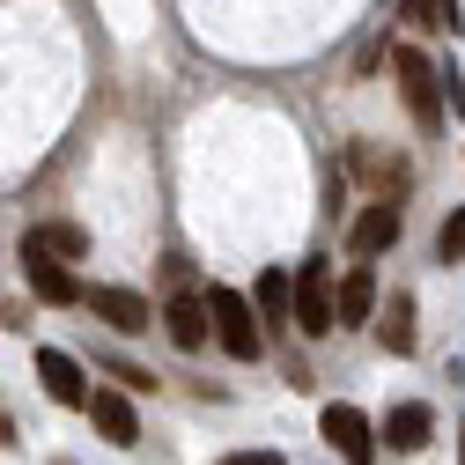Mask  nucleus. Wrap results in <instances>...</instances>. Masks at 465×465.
Instances as JSON below:
<instances>
[{"instance_id":"obj_9","label":"nucleus","mask_w":465,"mask_h":465,"mask_svg":"<svg viewBox=\"0 0 465 465\" xmlns=\"http://www.w3.org/2000/svg\"><path fill=\"white\" fill-rule=\"evenodd\" d=\"M89 311L111 325V332H148V296H134V288H89Z\"/></svg>"},{"instance_id":"obj_3","label":"nucleus","mask_w":465,"mask_h":465,"mask_svg":"<svg viewBox=\"0 0 465 465\" xmlns=\"http://www.w3.org/2000/svg\"><path fill=\"white\" fill-rule=\"evenodd\" d=\"M391 67H399V96H406V111H414V126H443V82H436V67L421 60L414 45H399Z\"/></svg>"},{"instance_id":"obj_14","label":"nucleus","mask_w":465,"mask_h":465,"mask_svg":"<svg viewBox=\"0 0 465 465\" xmlns=\"http://www.w3.org/2000/svg\"><path fill=\"white\" fill-rule=\"evenodd\" d=\"M377 340H384V355H414V296H391V303H384Z\"/></svg>"},{"instance_id":"obj_10","label":"nucleus","mask_w":465,"mask_h":465,"mask_svg":"<svg viewBox=\"0 0 465 465\" xmlns=\"http://www.w3.org/2000/svg\"><path fill=\"white\" fill-rule=\"evenodd\" d=\"M207 325H214V311H207L200 296H170V303H163V332L178 340L185 355H200V347H207Z\"/></svg>"},{"instance_id":"obj_7","label":"nucleus","mask_w":465,"mask_h":465,"mask_svg":"<svg viewBox=\"0 0 465 465\" xmlns=\"http://www.w3.org/2000/svg\"><path fill=\"white\" fill-rule=\"evenodd\" d=\"M89 421L104 429V443H119V450H134V443H141V414H134L126 384H119V391L96 384V391H89Z\"/></svg>"},{"instance_id":"obj_11","label":"nucleus","mask_w":465,"mask_h":465,"mask_svg":"<svg viewBox=\"0 0 465 465\" xmlns=\"http://www.w3.org/2000/svg\"><path fill=\"white\" fill-rule=\"evenodd\" d=\"M252 303H259L266 332H273V325H296V273L266 266V273H259V288H252Z\"/></svg>"},{"instance_id":"obj_6","label":"nucleus","mask_w":465,"mask_h":465,"mask_svg":"<svg viewBox=\"0 0 465 465\" xmlns=\"http://www.w3.org/2000/svg\"><path fill=\"white\" fill-rule=\"evenodd\" d=\"M37 377H45V391L60 399V406H74V414H89V377H82V362L67 355V347H37Z\"/></svg>"},{"instance_id":"obj_8","label":"nucleus","mask_w":465,"mask_h":465,"mask_svg":"<svg viewBox=\"0 0 465 465\" xmlns=\"http://www.w3.org/2000/svg\"><path fill=\"white\" fill-rule=\"evenodd\" d=\"M399 244V207L391 200H377L370 214H355V229H347V252H355V259H384Z\"/></svg>"},{"instance_id":"obj_2","label":"nucleus","mask_w":465,"mask_h":465,"mask_svg":"<svg viewBox=\"0 0 465 465\" xmlns=\"http://www.w3.org/2000/svg\"><path fill=\"white\" fill-rule=\"evenodd\" d=\"M15 259H23V281H30V296H37V303H67V311H74V303H89V288L67 273V259H52L37 237H23V252H15Z\"/></svg>"},{"instance_id":"obj_15","label":"nucleus","mask_w":465,"mask_h":465,"mask_svg":"<svg viewBox=\"0 0 465 465\" xmlns=\"http://www.w3.org/2000/svg\"><path fill=\"white\" fill-rule=\"evenodd\" d=\"M23 237H37L52 259H89V229L82 222H45V229H23Z\"/></svg>"},{"instance_id":"obj_16","label":"nucleus","mask_w":465,"mask_h":465,"mask_svg":"<svg viewBox=\"0 0 465 465\" xmlns=\"http://www.w3.org/2000/svg\"><path fill=\"white\" fill-rule=\"evenodd\" d=\"M355 170H362V178H370L384 200L406 193V163H391V155H377V148H355Z\"/></svg>"},{"instance_id":"obj_20","label":"nucleus","mask_w":465,"mask_h":465,"mask_svg":"<svg viewBox=\"0 0 465 465\" xmlns=\"http://www.w3.org/2000/svg\"><path fill=\"white\" fill-rule=\"evenodd\" d=\"M458 465H465V421H458Z\"/></svg>"},{"instance_id":"obj_17","label":"nucleus","mask_w":465,"mask_h":465,"mask_svg":"<svg viewBox=\"0 0 465 465\" xmlns=\"http://www.w3.org/2000/svg\"><path fill=\"white\" fill-rule=\"evenodd\" d=\"M406 23L414 30H458V0H406Z\"/></svg>"},{"instance_id":"obj_18","label":"nucleus","mask_w":465,"mask_h":465,"mask_svg":"<svg viewBox=\"0 0 465 465\" xmlns=\"http://www.w3.org/2000/svg\"><path fill=\"white\" fill-rule=\"evenodd\" d=\"M436 259H443V266H465V207L443 214V229H436Z\"/></svg>"},{"instance_id":"obj_13","label":"nucleus","mask_w":465,"mask_h":465,"mask_svg":"<svg viewBox=\"0 0 465 465\" xmlns=\"http://www.w3.org/2000/svg\"><path fill=\"white\" fill-rule=\"evenodd\" d=\"M377 318V266L355 259V273L340 281V325H370Z\"/></svg>"},{"instance_id":"obj_5","label":"nucleus","mask_w":465,"mask_h":465,"mask_svg":"<svg viewBox=\"0 0 465 465\" xmlns=\"http://www.w3.org/2000/svg\"><path fill=\"white\" fill-rule=\"evenodd\" d=\"M318 436H325L347 465H370V458H377V429H370V414H362V406H347V399H332L325 414H318Z\"/></svg>"},{"instance_id":"obj_19","label":"nucleus","mask_w":465,"mask_h":465,"mask_svg":"<svg viewBox=\"0 0 465 465\" xmlns=\"http://www.w3.org/2000/svg\"><path fill=\"white\" fill-rule=\"evenodd\" d=\"M222 465H281V450H229Z\"/></svg>"},{"instance_id":"obj_1","label":"nucleus","mask_w":465,"mask_h":465,"mask_svg":"<svg viewBox=\"0 0 465 465\" xmlns=\"http://www.w3.org/2000/svg\"><path fill=\"white\" fill-rule=\"evenodd\" d=\"M207 311H214V340H222V355H237V362H259V303L237 296V288H207Z\"/></svg>"},{"instance_id":"obj_12","label":"nucleus","mask_w":465,"mask_h":465,"mask_svg":"<svg viewBox=\"0 0 465 465\" xmlns=\"http://www.w3.org/2000/svg\"><path fill=\"white\" fill-rule=\"evenodd\" d=\"M391 450H421L429 436H436V414H429V406L421 399H406V406H391V414H384V429H377Z\"/></svg>"},{"instance_id":"obj_4","label":"nucleus","mask_w":465,"mask_h":465,"mask_svg":"<svg viewBox=\"0 0 465 465\" xmlns=\"http://www.w3.org/2000/svg\"><path fill=\"white\" fill-rule=\"evenodd\" d=\"M325 325H340V281H325V259L296 266V332L325 340Z\"/></svg>"}]
</instances>
